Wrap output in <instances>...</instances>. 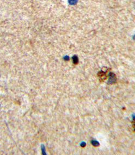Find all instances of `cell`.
<instances>
[{"instance_id": "277c9868", "label": "cell", "mask_w": 135, "mask_h": 155, "mask_svg": "<svg viewBox=\"0 0 135 155\" xmlns=\"http://www.w3.org/2000/svg\"><path fill=\"white\" fill-rule=\"evenodd\" d=\"M86 146V143H82V144H81V147H84Z\"/></svg>"}, {"instance_id": "6da1fadb", "label": "cell", "mask_w": 135, "mask_h": 155, "mask_svg": "<svg viewBox=\"0 0 135 155\" xmlns=\"http://www.w3.org/2000/svg\"><path fill=\"white\" fill-rule=\"evenodd\" d=\"M116 81V76H115L114 74H110L108 82L110 83H113L115 82Z\"/></svg>"}, {"instance_id": "7a4b0ae2", "label": "cell", "mask_w": 135, "mask_h": 155, "mask_svg": "<svg viewBox=\"0 0 135 155\" xmlns=\"http://www.w3.org/2000/svg\"><path fill=\"white\" fill-rule=\"evenodd\" d=\"M91 143H92V145H94L95 147H97V146L99 145V143L97 141H95V140H92Z\"/></svg>"}, {"instance_id": "3957f363", "label": "cell", "mask_w": 135, "mask_h": 155, "mask_svg": "<svg viewBox=\"0 0 135 155\" xmlns=\"http://www.w3.org/2000/svg\"><path fill=\"white\" fill-rule=\"evenodd\" d=\"M73 61H74V64H77L78 63V58H77V57H74L73 58Z\"/></svg>"}]
</instances>
